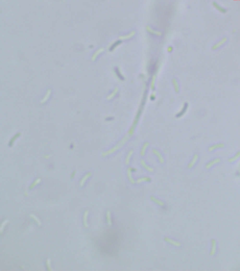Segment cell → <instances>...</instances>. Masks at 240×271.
Masks as SVG:
<instances>
[{
  "instance_id": "6da1fadb",
  "label": "cell",
  "mask_w": 240,
  "mask_h": 271,
  "mask_svg": "<svg viewBox=\"0 0 240 271\" xmlns=\"http://www.w3.org/2000/svg\"><path fill=\"white\" fill-rule=\"evenodd\" d=\"M227 42H228V38H227L224 37V38H221L219 41H218L216 43H215L212 46V47H211L212 50L216 51V50H218L220 47H222L223 45H225V44L227 43Z\"/></svg>"
},
{
  "instance_id": "7a4b0ae2",
  "label": "cell",
  "mask_w": 240,
  "mask_h": 271,
  "mask_svg": "<svg viewBox=\"0 0 240 271\" xmlns=\"http://www.w3.org/2000/svg\"><path fill=\"white\" fill-rule=\"evenodd\" d=\"M188 107H189L188 103L187 102H185V103L183 105V106H182V107L181 109V110H180V111L178 112V114L175 115V117H176L177 118H180V117H182V116L186 113V112H187V110L188 109Z\"/></svg>"
},
{
  "instance_id": "3957f363",
  "label": "cell",
  "mask_w": 240,
  "mask_h": 271,
  "mask_svg": "<svg viewBox=\"0 0 240 271\" xmlns=\"http://www.w3.org/2000/svg\"><path fill=\"white\" fill-rule=\"evenodd\" d=\"M172 83H173V88H174V89H175V93H178L180 92V83H179V82H178V79L175 78H173V79H172Z\"/></svg>"
},
{
  "instance_id": "277c9868",
  "label": "cell",
  "mask_w": 240,
  "mask_h": 271,
  "mask_svg": "<svg viewBox=\"0 0 240 271\" xmlns=\"http://www.w3.org/2000/svg\"><path fill=\"white\" fill-rule=\"evenodd\" d=\"M132 170L135 171L136 170L135 169H132V168H130V167H129V168L127 169V176H128V179H129L130 182L132 184H135V182L134 181V179H133V178H132Z\"/></svg>"
},
{
  "instance_id": "5b68a950",
  "label": "cell",
  "mask_w": 240,
  "mask_h": 271,
  "mask_svg": "<svg viewBox=\"0 0 240 271\" xmlns=\"http://www.w3.org/2000/svg\"><path fill=\"white\" fill-rule=\"evenodd\" d=\"M211 244H212V247H211V251H210V256H213L215 253H216V241L215 239H212L211 240Z\"/></svg>"
},
{
  "instance_id": "8992f818",
  "label": "cell",
  "mask_w": 240,
  "mask_h": 271,
  "mask_svg": "<svg viewBox=\"0 0 240 271\" xmlns=\"http://www.w3.org/2000/svg\"><path fill=\"white\" fill-rule=\"evenodd\" d=\"M213 6L218 10V11H220V12H221V13H225L226 11H227V10L225 9V8H223L222 6H221L220 4H218V3H216V2H213Z\"/></svg>"
},
{
  "instance_id": "52a82bcc",
  "label": "cell",
  "mask_w": 240,
  "mask_h": 271,
  "mask_svg": "<svg viewBox=\"0 0 240 271\" xmlns=\"http://www.w3.org/2000/svg\"><path fill=\"white\" fill-rule=\"evenodd\" d=\"M152 152H154L155 155H156V156L158 157V160H159V162L161 163V164H163L164 163V159H163V156L161 155V152H159L157 150H156V149H153V151H152Z\"/></svg>"
},
{
  "instance_id": "ba28073f",
  "label": "cell",
  "mask_w": 240,
  "mask_h": 271,
  "mask_svg": "<svg viewBox=\"0 0 240 271\" xmlns=\"http://www.w3.org/2000/svg\"><path fill=\"white\" fill-rule=\"evenodd\" d=\"M165 241H167L168 243H169V244H173V245L175 246H181V244H180V242L176 241H174V240H173V239H171L168 238V237H166V238H165Z\"/></svg>"
},
{
  "instance_id": "9c48e42d",
  "label": "cell",
  "mask_w": 240,
  "mask_h": 271,
  "mask_svg": "<svg viewBox=\"0 0 240 271\" xmlns=\"http://www.w3.org/2000/svg\"><path fill=\"white\" fill-rule=\"evenodd\" d=\"M220 162V158H217V159H215V160H213V161H211V162H210V163H209L207 164H206V168L207 169V170H209V169H210L212 166H213L214 164H217V163H218Z\"/></svg>"
},
{
  "instance_id": "30bf717a",
  "label": "cell",
  "mask_w": 240,
  "mask_h": 271,
  "mask_svg": "<svg viewBox=\"0 0 240 271\" xmlns=\"http://www.w3.org/2000/svg\"><path fill=\"white\" fill-rule=\"evenodd\" d=\"M88 210H85L83 215V225L86 228L88 227V223H87V216H88Z\"/></svg>"
},
{
  "instance_id": "8fae6325",
  "label": "cell",
  "mask_w": 240,
  "mask_h": 271,
  "mask_svg": "<svg viewBox=\"0 0 240 271\" xmlns=\"http://www.w3.org/2000/svg\"><path fill=\"white\" fill-rule=\"evenodd\" d=\"M224 145H224L223 143H218V144L213 145H212V146H210V147L209 148V152H210V151H213V150H215V149H216V148H223Z\"/></svg>"
},
{
  "instance_id": "7c38bea8",
  "label": "cell",
  "mask_w": 240,
  "mask_h": 271,
  "mask_svg": "<svg viewBox=\"0 0 240 271\" xmlns=\"http://www.w3.org/2000/svg\"><path fill=\"white\" fill-rule=\"evenodd\" d=\"M90 176H91V173H90V172H88V173L86 174L83 177L82 180H81L80 182V186H83L85 182L87 181V179Z\"/></svg>"
},
{
  "instance_id": "4fadbf2b",
  "label": "cell",
  "mask_w": 240,
  "mask_h": 271,
  "mask_svg": "<svg viewBox=\"0 0 240 271\" xmlns=\"http://www.w3.org/2000/svg\"><path fill=\"white\" fill-rule=\"evenodd\" d=\"M198 155L197 154H195L194 155V158H193V160H192V161L191 162V163L189 164V165H188V168H192L194 165V164L196 163V162L197 161V160H198Z\"/></svg>"
},
{
  "instance_id": "5bb4252c",
  "label": "cell",
  "mask_w": 240,
  "mask_h": 271,
  "mask_svg": "<svg viewBox=\"0 0 240 271\" xmlns=\"http://www.w3.org/2000/svg\"><path fill=\"white\" fill-rule=\"evenodd\" d=\"M150 198H151V200H152L154 202H155L156 203H157L158 205H159L160 206H162V207H163L164 206V203H163V202H162L161 201H160V200H158V199H157V198H156L154 196H153V195H151V197H150Z\"/></svg>"
},
{
  "instance_id": "9a60e30c",
  "label": "cell",
  "mask_w": 240,
  "mask_h": 271,
  "mask_svg": "<svg viewBox=\"0 0 240 271\" xmlns=\"http://www.w3.org/2000/svg\"><path fill=\"white\" fill-rule=\"evenodd\" d=\"M141 164H142V165L144 167V168L145 169V170H146L147 171H149V172H152L153 171H154V170H153V168H151L150 167H149L148 165H146V163H145V162H144V160H141Z\"/></svg>"
},
{
  "instance_id": "2e32d148",
  "label": "cell",
  "mask_w": 240,
  "mask_h": 271,
  "mask_svg": "<svg viewBox=\"0 0 240 271\" xmlns=\"http://www.w3.org/2000/svg\"><path fill=\"white\" fill-rule=\"evenodd\" d=\"M106 220H107L108 224L110 226H111L112 225V221H111V212H110V210H107V212H106Z\"/></svg>"
},
{
  "instance_id": "e0dca14e",
  "label": "cell",
  "mask_w": 240,
  "mask_h": 271,
  "mask_svg": "<svg viewBox=\"0 0 240 271\" xmlns=\"http://www.w3.org/2000/svg\"><path fill=\"white\" fill-rule=\"evenodd\" d=\"M151 182V178H149V177H142V178L138 179L135 182L139 184V183H141V182Z\"/></svg>"
},
{
  "instance_id": "ac0fdd59",
  "label": "cell",
  "mask_w": 240,
  "mask_h": 271,
  "mask_svg": "<svg viewBox=\"0 0 240 271\" xmlns=\"http://www.w3.org/2000/svg\"><path fill=\"white\" fill-rule=\"evenodd\" d=\"M240 157V151H239V152H237V153L235 155L234 157H232V158H230V159L228 160V162H229V163H233L234 161L237 160Z\"/></svg>"
},
{
  "instance_id": "d6986e66",
  "label": "cell",
  "mask_w": 240,
  "mask_h": 271,
  "mask_svg": "<svg viewBox=\"0 0 240 271\" xmlns=\"http://www.w3.org/2000/svg\"><path fill=\"white\" fill-rule=\"evenodd\" d=\"M30 217H32V219H33L34 220H35V221H36V222L37 223V225H38L39 226H41V225H42V222H41V221H40V220H39V219H38L37 217H36V216H35V215H33V214H30Z\"/></svg>"
},
{
  "instance_id": "ffe728a7",
  "label": "cell",
  "mask_w": 240,
  "mask_h": 271,
  "mask_svg": "<svg viewBox=\"0 0 240 271\" xmlns=\"http://www.w3.org/2000/svg\"><path fill=\"white\" fill-rule=\"evenodd\" d=\"M132 153H133V151H132V150L130 151V152H129L128 155H127V158H126V160H125V163H126V164H129V163H130V158H131Z\"/></svg>"
},
{
  "instance_id": "44dd1931",
  "label": "cell",
  "mask_w": 240,
  "mask_h": 271,
  "mask_svg": "<svg viewBox=\"0 0 240 271\" xmlns=\"http://www.w3.org/2000/svg\"><path fill=\"white\" fill-rule=\"evenodd\" d=\"M148 145H149V143H145L144 144V145H143V147H142V151H141V155H142V156H144V155H145V151H146V148H147Z\"/></svg>"
},
{
  "instance_id": "7402d4cb",
  "label": "cell",
  "mask_w": 240,
  "mask_h": 271,
  "mask_svg": "<svg viewBox=\"0 0 240 271\" xmlns=\"http://www.w3.org/2000/svg\"><path fill=\"white\" fill-rule=\"evenodd\" d=\"M40 182H41V179L40 178H38V179H37L32 184H31V186H30V189H32L34 186H35L37 184H38L39 183H40Z\"/></svg>"
},
{
  "instance_id": "603a6c76",
  "label": "cell",
  "mask_w": 240,
  "mask_h": 271,
  "mask_svg": "<svg viewBox=\"0 0 240 271\" xmlns=\"http://www.w3.org/2000/svg\"><path fill=\"white\" fill-rule=\"evenodd\" d=\"M7 222H8V220H5L1 223V227H0V232H1V233H2V232H3V229L4 227V226L6 225Z\"/></svg>"
},
{
  "instance_id": "cb8c5ba5",
  "label": "cell",
  "mask_w": 240,
  "mask_h": 271,
  "mask_svg": "<svg viewBox=\"0 0 240 271\" xmlns=\"http://www.w3.org/2000/svg\"><path fill=\"white\" fill-rule=\"evenodd\" d=\"M20 135H21V133H18V134L15 135V136H14V137H13V139H12L11 140L10 143H9V145H10V146H11V145H12L13 144V142H14V141H15V140L16 139V138H18V136H19Z\"/></svg>"
},
{
  "instance_id": "d4e9b609",
  "label": "cell",
  "mask_w": 240,
  "mask_h": 271,
  "mask_svg": "<svg viewBox=\"0 0 240 271\" xmlns=\"http://www.w3.org/2000/svg\"><path fill=\"white\" fill-rule=\"evenodd\" d=\"M47 268H48V270L50 271H52V268H51V263H50V259L49 258H48L47 260Z\"/></svg>"
},
{
  "instance_id": "484cf974",
  "label": "cell",
  "mask_w": 240,
  "mask_h": 271,
  "mask_svg": "<svg viewBox=\"0 0 240 271\" xmlns=\"http://www.w3.org/2000/svg\"><path fill=\"white\" fill-rule=\"evenodd\" d=\"M167 51L169 53H171L173 51V47L172 46H168L167 48Z\"/></svg>"
}]
</instances>
